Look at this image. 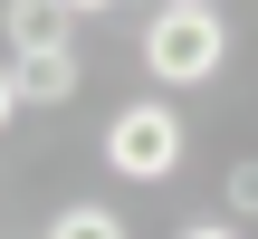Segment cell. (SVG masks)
I'll list each match as a JSON object with an SVG mask.
<instances>
[{
    "mask_svg": "<svg viewBox=\"0 0 258 239\" xmlns=\"http://www.w3.org/2000/svg\"><path fill=\"white\" fill-rule=\"evenodd\" d=\"M220 57H230V19L211 0H163L144 19V77L153 86H211Z\"/></svg>",
    "mask_w": 258,
    "mask_h": 239,
    "instance_id": "cell-1",
    "label": "cell"
},
{
    "mask_svg": "<svg viewBox=\"0 0 258 239\" xmlns=\"http://www.w3.org/2000/svg\"><path fill=\"white\" fill-rule=\"evenodd\" d=\"M105 163H115L124 182H172V172H182V115H172L163 96L115 105V125H105Z\"/></svg>",
    "mask_w": 258,
    "mask_h": 239,
    "instance_id": "cell-2",
    "label": "cell"
},
{
    "mask_svg": "<svg viewBox=\"0 0 258 239\" xmlns=\"http://www.w3.org/2000/svg\"><path fill=\"white\" fill-rule=\"evenodd\" d=\"M19 86H29V105H67V96L86 86L77 38H57V48H19Z\"/></svg>",
    "mask_w": 258,
    "mask_h": 239,
    "instance_id": "cell-3",
    "label": "cell"
},
{
    "mask_svg": "<svg viewBox=\"0 0 258 239\" xmlns=\"http://www.w3.org/2000/svg\"><path fill=\"white\" fill-rule=\"evenodd\" d=\"M0 29H10V57H19V48H57V38L77 29V10H67V0H10Z\"/></svg>",
    "mask_w": 258,
    "mask_h": 239,
    "instance_id": "cell-4",
    "label": "cell"
},
{
    "mask_svg": "<svg viewBox=\"0 0 258 239\" xmlns=\"http://www.w3.org/2000/svg\"><path fill=\"white\" fill-rule=\"evenodd\" d=\"M48 239H134V230H124V211H105V201H67V211L48 220Z\"/></svg>",
    "mask_w": 258,
    "mask_h": 239,
    "instance_id": "cell-5",
    "label": "cell"
},
{
    "mask_svg": "<svg viewBox=\"0 0 258 239\" xmlns=\"http://www.w3.org/2000/svg\"><path fill=\"white\" fill-rule=\"evenodd\" d=\"M220 192H230V211H239V220H258V163H230V182H220Z\"/></svg>",
    "mask_w": 258,
    "mask_h": 239,
    "instance_id": "cell-6",
    "label": "cell"
},
{
    "mask_svg": "<svg viewBox=\"0 0 258 239\" xmlns=\"http://www.w3.org/2000/svg\"><path fill=\"white\" fill-rule=\"evenodd\" d=\"M19 105H29V86H19V57H0V125H10Z\"/></svg>",
    "mask_w": 258,
    "mask_h": 239,
    "instance_id": "cell-7",
    "label": "cell"
},
{
    "mask_svg": "<svg viewBox=\"0 0 258 239\" xmlns=\"http://www.w3.org/2000/svg\"><path fill=\"white\" fill-rule=\"evenodd\" d=\"M172 239H239L230 220H191V230H172Z\"/></svg>",
    "mask_w": 258,
    "mask_h": 239,
    "instance_id": "cell-8",
    "label": "cell"
},
{
    "mask_svg": "<svg viewBox=\"0 0 258 239\" xmlns=\"http://www.w3.org/2000/svg\"><path fill=\"white\" fill-rule=\"evenodd\" d=\"M67 10H77V19H86V10H115V0H67Z\"/></svg>",
    "mask_w": 258,
    "mask_h": 239,
    "instance_id": "cell-9",
    "label": "cell"
}]
</instances>
